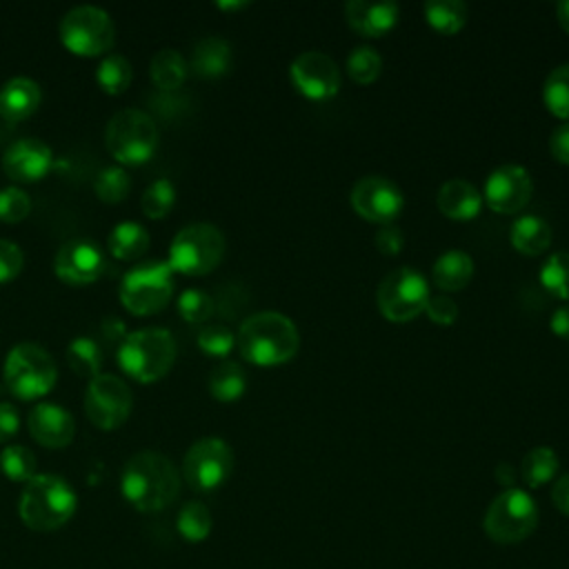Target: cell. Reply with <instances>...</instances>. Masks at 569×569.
<instances>
[{"instance_id": "1", "label": "cell", "mask_w": 569, "mask_h": 569, "mask_svg": "<svg viewBox=\"0 0 569 569\" xmlns=\"http://www.w3.org/2000/svg\"><path fill=\"white\" fill-rule=\"evenodd\" d=\"M120 491L138 511H160L178 498L180 476L167 456L138 451L122 467Z\"/></svg>"}, {"instance_id": "2", "label": "cell", "mask_w": 569, "mask_h": 569, "mask_svg": "<svg viewBox=\"0 0 569 569\" xmlns=\"http://www.w3.org/2000/svg\"><path fill=\"white\" fill-rule=\"evenodd\" d=\"M236 342L249 362L269 367L296 356L300 333L289 316L280 311H258L242 320Z\"/></svg>"}, {"instance_id": "3", "label": "cell", "mask_w": 569, "mask_h": 569, "mask_svg": "<svg viewBox=\"0 0 569 569\" xmlns=\"http://www.w3.org/2000/svg\"><path fill=\"white\" fill-rule=\"evenodd\" d=\"M76 511V493L69 482L56 473H36L22 489L18 513L36 531L62 527Z\"/></svg>"}, {"instance_id": "4", "label": "cell", "mask_w": 569, "mask_h": 569, "mask_svg": "<svg viewBox=\"0 0 569 569\" xmlns=\"http://www.w3.org/2000/svg\"><path fill=\"white\" fill-rule=\"evenodd\" d=\"M176 360V340L164 327H142L127 333L118 347L120 369L138 382L162 378Z\"/></svg>"}, {"instance_id": "5", "label": "cell", "mask_w": 569, "mask_h": 569, "mask_svg": "<svg viewBox=\"0 0 569 569\" xmlns=\"http://www.w3.org/2000/svg\"><path fill=\"white\" fill-rule=\"evenodd\" d=\"M7 389L20 400H33L51 391L58 371L51 353L36 342H20L9 349L2 367Z\"/></svg>"}, {"instance_id": "6", "label": "cell", "mask_w": 569, "mask_h": 569, "mask_svg": "<svg viewBox=\"0 0 569 569\" xmlns=\"http://www.w3.org/2000/svg\"><path fill=\"white\" fill-rule=\"evenodd\" d=\"M158 124L142 109H120L104 129V144L109 153L122 164L147 162L158 147Z\"/></svg>"}, {"instance_id": "7", "label": "cell", "mask_w": 569, "mask_h": 569, "mask_svg": "<svg viewBox=\"0 0 569 569\" xmlns=\"http://www.w3.org/2000/svg\"><path fill=\"white\" fill-rule=\"evenodd\" d=\"M482 527L498 545L522 542L538 527V505L525 489L507 487L487 507Z\"/></svg>"}, {"instance_id": "8", "label": "cell", "mask_w": 569, "mask_h": 569, "mask_svg": "<svg viewBox=\"0 0 569 569\" xmlns=\"http://www.w3.org/2000/svg\"><path fill=\"white\" fill-rule=\"evenodd\" d=\"M224 256V236L211 222L182 227L169 244V267L184 276L209 273Z\"/></svg>"}, {"instance_id": "9", "label": "cell", "mask_w": 569, "mask_h": 569, "mask_svg": "<svg viewBox=\"0 0 569 569\" xmlns=\"http://www.w3.org/2000/svg\"><path fill=\"white\" fill-rule=\"evenodd\" d=\"M173 293V269L167 260H149L131 267L120 280V302L136 316L160 311Z\"/></svg>"}, {"instance_id": "10", "label": "cell", "mask_w": 569, "mask_h": 569, "mask_svg": "<svg viewBox=\"0 0 569 569\" xmlns=\"http://www.w3.org/2000/svg\"><path fill=\"white\" fill-rule=\"evenodd\" d=\"M429 296L431 291L427 278L418 269L405 264L389 271L380 280L376 300L387 320L407 322L416 318L420 311H425Z\"/></svg>"}, {"instance_id": "11", "label": "cell", "mask_w": 569, "mask_h": 569, "mask_svg": "<svg viewBox=\"0 0 569 569\" xmlns=\"http://www.w3.org/2000/svg\"><path fill=\"white\" fill-rule=\"evenodd\" d=\"M113 20L96 4L71 7L60 20L62 44L78 56H98L113 44Z\"/></svg>"}, {"instance_id": "12", "label": "cell", "mask_w": 569, "mask_h": 569, "mask_svg": "<svg viewBox=\"0 0 569 569\" xmlns=\"http://www.w3.org/2000/svg\"><path fill=\"white\" fill-rule=\"evenodd\" d=\"M233 469L231 447L216 436L196 440L182 460V473L191 489L213 491L218 489Z\"/></svg>"}, {"instance_id": "13", "label": "cell", "mask_w": 569, "mask_h": 569, "mask_svg": "<svg viewBox=\"0 0 569 569\" xmlns=\"http://www.w3.org/2000/svg\"><path fill=\"white\" fill-rule=\"evenodd\" d=\"M133 396L129 385L113 373H98L89 378L84 391L87 418L104 431L118 429L131 413Z\"/></svg>"}, {"instance_id": "14", "label": "cell", "mask_w": 569, "mask_h": 569, "mask_svg": "<svg viewBox=\"0 0 569 569\" xmlns=\"http://www.w3.org/2000/svg\"><path fill=\"white\" fill-rule=\"evenodd\" d=\"M293 84L313 100H327L340 89V69L336 60L318 49L298 53L289 64Z\"/></svg>"}, {"instance_id": "15", "label": "cell", "mask_w": 569, "mask_h": 569, "mask_svg": "<svg viewBox=\"0 0 569 569\" xmlns=\"http://www.w3.org/2000/svg\"><path fill=\"white\" fill-rule=\"evenodd\" d=\"M531 191L533 182L529 171L522 164L507 162L487 176L482 200L498 213H516L529 202Z\"/></svg>"}, {"instance_id": "16", "label": "cell", "mask_w": 569, "mask_h": 569, "mask_svg": "<svg viewBox=\"0 0 569 569\" xmlns=\"http://www.w3.org/2000/svg\"><path fill=\"white\" fill-rule=\"evenodd\" d=\"M351 204L353 209L367 218V220H373V222H391L402 204H405V198H402V191L400 187L385 178V176H362L353 189H351Z\"/></svg>"}, {"instance_id": "17", "label": "cell", "mask_w": 569, "mask_h": 569, "mask_svg": "<svg viewBox=\"0 0 569 569\" xmlns=\"http://www.w3.org/2000/svg\"><path fill=\"white\" fill-rule=\"evenodd\" d=\"M104 267L102 249L87 238L67 240L53 258L56 276L69 284H89L102 276Z\"/></svg>"}, {"instance_id": "18", "label": "cell", "mask_w": 569, "mask_h": 569, "mask_svg": "<svg viewBox=\"0 0 569 569\" xmlns=\"http://www.w3.org/2000/svg\"><path fill=\"white\" fill-rule=\"evenodd\" d=\"M53 167V151L40 138H18L2 153V169L11 180L33 182Z\"/></svg>"}, {"instance_id": "19", "label": "cell", "mask_w": 569, "mask_h": 569, "mask_svg": "<svg viewBox=\"0 0 569 569\" xmlns=\"http://www.w3.org/2000/svg\"><path fill=\"white\" fill-rule=\"evenodd\" d=\"M27 425H29L31 438L36 442H40L42 447H49V449L67 447L73 440V433H76L73 416L56 402L36 405L29 411Z\"/></svg>"}, {"instance_id": "20", "label": "cell", "mask_w": 569, "mask_h": 569, "mask_svg": "<svg viewBox=\"0 0 569 569\" xmlns=\"http://www.w3.org/2000/svg\"><path fill=\"white\" fill-rule=\"evenodd\" d=\"M398 13H400V7L393 0H380V2L349 0L345 4L347 22L365 36H380L389 31L396 24Z\"/></svg>"}, {"instance_id": "21", "label": "cell", "mask_w": 569, "mask_h": 569, "mask_svg": "<svg viewBox=\"0 0 569 569\" xmlns=\"http://www.w3.org/2000/svg\"><path fill=\"white\" fill-rule=\"evenodd\" d=\"M438 209L453 220H469L476 218L482 209V193L476 184L465 178L445 180L436 196Z\"/></svg>"}, {"instance_id": "22", "label": "cell", "mask_w": 569, "mask_h": 569, "mask_svg": "<svg viewBox=\"0 0 569 569\" xmlns=\"http://www.w3.org/2000/svg\"><path fill=\"white\" fill-rule=\"evenodd\" d=\"M40 104V84L27 76L7 80L0 89V116L7 122H20L29 118Z\"/></svg>"}, {"instance_id": "23", "label": "cell", "mask_w": 569, "mask_h": 569, "mask_svg": "<svg viewBox=\"0 0 569 569\" xmlns=\"http://www.w3.org/2000/svg\"><path fill=\"white\" fill-rule=\"evenodd\" d=\"M189 67L200 78L224 76L231 67V44L222 36H204L193 44Z\"/></svg>"}, {"instance_id": "24", "label": "cell", "mask_w": 569, "mask_h": 569, "mask_svg": "<svg viewBox=\"0 0 569 569\" xmlns=\"http://www.w3.org/2000/svg\"><path fill=\"white\" fill-rule=\"evenodd\" d=\"M431 276L436 287L445 291L462 289L473 276V258L462 249H447L436 258Z\"/></svg>"}, {"instance_id": "25", "label": "cell", "mask_w": 569, "mask_h": 569, "mask_svg": "<svg viewBox=\"0 0 569 569\" xmlns=\"http://www.w3.org/2000/svg\"><path fill=\"white\" fill-rule=\"evenodd\" d=\"M511 244L529 256L542 253L549 249L551 244V227L545 218L536 216V213H525L518 216L511 224Z\"/></svg>"}, {"instance_id": "26", "label": "cell", "mask_w": 569, "mask_h": 569, "mask_svg": "<svg viewBox=\"0 0 569 569\" xmlns=\"http://www.w3.org/2000/svg\"><path fill=\"white\" fill-rule=\"evenodd\" d=\"M149 231L140 222L122 220L111 229L107 238V249L113 258L136 260L149 249Z\"/></svg>"}, {"instance_id": "27", "label": "cell", "mask_w": 569, "mask_h": 569, "mask_svg": "<svg viewBox=\"0 0 569 569\" xmlns=\"http://www.w3.org/2000/svg\"><path fill=\"white\" fill-rule=\"evenodd\" d=\"M187 71H189V64L182 58V53L178 49H169V47L156 51L151 58V64H149L151 80L162 91L178 89L184 82Z\"/></svg>"}, {"instance_id": "28", "label": "cell", "mask_w": 569, "mask_h": 569, "mask_svg": "<svg viewBox=\"0 0 569 569\" xmlns=\"http://www.w3.org/2000/svg\"><path fill=\"white\" fill-rule=\"evenodd\" d=\"M207 385H209V391H211L213 398H218L222 402H229V400H236L244 393L247 373L238 362L222 360L220 365H216L211 369Z\"/></svg>"}, {"instance_id": "29", "label": "cell", "mask_w": 569, "mask_h": 569, "mask_svg": "<svg viewBox=\"0 0 569 569\" xmlns=\"http://www.w3.org/2000/svg\"><path fill=\"white\" fill-rule=\"evenodd\" d=\"M425 16L433 29L442 33H456L467 22V4L460 0H427Z\"/></svg>"}, {"instance_id": "30", "label": "cell", "mask_w": 569, "mask_h": 569, "mask_svg": "<svg viewBox=\"0 0 569 569\" xmlns=\"http://www.w3.org/2000/svg\"><path fill=\"white\" fill-rule=\"evenodd\" d=\"M558 465L560 462H558L556 451L551 447L540 445V447H533L525 453L520 471H522V478L529 487H540V485L549 482L556 476Z\"/></svg>"}, {"instance_id": "31", "label": "cell", "mask_w": 569, "mask_h": 569, "mask_svg": "<svg viewBox=\"0 0 569 569\" xmlns=\"http://www.w3.org/2000/svg\"><path fill=\"white\" fill-rule=\"evenodd\" d=\"M67 360L69 367L78 373V376H98L100 373V365H102V349L100 345L89 338V336H76L69 345H67Z\"/></svg>"}, {"instance_id": "32", "label": "cell", "mask_w": 569, "mask_h": 569, "mask_svg": "<svg viewBox=\"0 0 569 569\" xmlns=\"http://www.w3.org/2000/svg\"><path fill=\"white\" fill-rule=\"evenodd\" d=\"M542 100L558 118H569V62L553 67L542 82Z\"/></svg>"}, {"instance_id": "33", "label": "cell", "mask_w": 569, "mask_h": 569, "mask_svg": "<svg viewBox=\"0 0 569 569\" xmlns=\"http://www.w3.org/2000/svg\"><path fill=\"white\" fill-rule=\"evenodd\" d=\"M131 76V62L120 53H107L96 69V80L107 93H122L129 87Z\"/></svg>"}, {"instance_id": "34", "label": "cell", "mask_w": 569, "mask_h": 569, "mask_svg": "<svg viewBox=\"0 0 569 569\" xmlns=\"http://www.w3.org/2000/svg\"><path fill=\"white\" fill-rule=\"evenodd\" d=\"M0 469L13 482H29L36 476V456L24 445H7L0 451Z\"/></svg>"}, {"instance_id": "35", "label": "cell", "mask_w": 569, "mask_h": 569, "mask_svg": "<svg viewBox=\"0 0 569 569\" xmlns=\"http://www.w3.org/2000/svg\"><path fill=\"white\" fill-rule=\"evenodd\" d=\"M176 525H178V531H180V536L184 540L200 542L211 531V513H209V509L202 502L193 500V502H187L180 509Z\"/></svg>"}, {"instance_id": "36", "label": "cell", "mask_w": 569, "mask_h": 569, "mask_svg": "<svg viewBox=\"0 0 569 569\" xmlns=\"http://www.w3.org/2000/svg\"><path fill=\"white\" fill-rule=\"evenodd\" d=\"M545 289L553 296L569 300V251H556L547 256L538 273Z\"/></svg>"}, {"instance_id": "37", "label": "cell", "mask_w": 569, "mask_h": 569, "mask_svg": "<svg viewBox=\"0 0 569 569\" xmlns=\"http://www.w3.org/2000/svg\"><path fill=\"white\" fill-rule=\"evenodd\" d=\"M382 71V58L376 47L371 44H358L349 51L347 56V73L356 82H371L380 76Z\"/></svg>"}, {"instance_id": "38", "label": "cell", "mask_w": 569, "mask_h": 569, "mask_svg": "<svg viewBox=\"0 0 569 569\" xmlns=\"http://www.w3.org/2000/svg\"><path fill=\"white\" fill-rule=\"evenodd\" d=\"M176 202V187L169 178H156L142 193L140 207L149 218H162Z\"/></svg>"}, {"instance_id": "39", "label": "cell", "mask_w": 569, "mask_h": 569, "mask_svg": "<svg viewBox=\"0 0 569 569\" xmlns=\"http://www.w3.org/2000/svg\"><path fill=\"white\" fill-rule=\"evenodd\" d=\"M131 187V178L122 167H104L93 182L96 196L104 202H120Z\"/></svg>"}, {"instance_id": "40", "label": "cell", "mask_w": 569, "mask_h": 569, "mask_svg": "<svg viewBox=\"0 0 569 569\" xmlns=\"http://www.w3.org/2000/svg\"><path fill=\"white\" fill-rule=\"evenodd\" d=\"M178 311L187 322H204L213 313V298L202 289H184L178 296Z\"/></svg>"}, {"instance_id": "41", "label": "cell", "mask_w": 569, "mask_h": 569, "mask_svg": "<svg viewBox=\"0 0 569 569\" xmlns=\"http://www.w3.org/2000/svg\"><path fill=\"white\" fill-rule=\"evenodd\" d=\"M236 345V336L224 325H207L198 331V347L211 356H227Z\"/></svg>"}, {"instance_id": "42", "label": "cell", "mask_w": 569, "mask_h": 569, "mask_svg": "<svg viewBox=\"0 0 569 569\" xmlns=\"http://www.w3.org/2000/svg\"><path fill=\"white\" fill-rule=\"evenodd\" d=\"M31 211V198L20 187L0 189V220L18 222Z\"/></svg>"}, {"instance_id": "43", "label": "cell", "mask_w": 569, "mask_h": 569, "mask_svg": "<svg viewBox=\"0 0 569 569\" xmlns=\"http://www.w3.org/2000/svg\"><path fill=\"white\" fill-rule=\"evenodd\" d=\"M22 264H24L22 249L11 240L0 238V282L13 280L20 273Z\"/></svg>"}, {"instance_id": "44", "label": "cell", "mask_w": 569, "mask_h": 569, "mask_svg": "<svg viewBox=\"0 0 569 569\" xmlns=\"http://www.w3.org/2000/svg\"><path fill=\"white\" fill-rule=\"evenodd\" d=\"M425 313L429 316V320L438 322V325H451L458 318V305L449 298V296H429L427 305H425Z\"/></svg>"}, {"instance_id": "45", "label": "cell", "mask_w": 569, "mask_h": 569, "mask_svg": "<svg viewBox=\"0 0 569 569\" xmlns=\"http://www.w3.org/2000/svg\"><path fill=\"white\" fill-rule=\"evenodd\" d=\"M376 247L382 251V253H398L405 244V236H402V229L387 222L382 224L378 231H376Z\"/></svg>"}, {"instance_id": "46", "label": "cell", "mask_w": 569, "mask_h": 569, "mask_svg": "<svg viewBox=\"0 0 569 569\" xmlns=\"http://www.w3.org/2000/svg\"><path fill=\"white\" fill-rule=\"evenodd\" d=\"M549 149L558 162L569 164V122H562L551 131Z\"/></svg>"}, {"instance_id": "47", "label": "cell", "mask_w": 569, "mask_h": 569, "mask_svg": "<svg viewBox=\"0 0 569 569\" xmlns=\"http://www.w3.org/2000/svg\"><path fill=\"white\" fill-rule=\"evenodd\" d=\"M20 413L11 402H0V442H7L18 433Z\"/></svg>"}, {"instance_id": "48", "label": "cell", "mask_w": 569, "mask_h": 569, "mask_svg": "<svg viewBox=\"0 0 569 569\" xmlns=\"http://www.w3.org/2000/svg\"><path fill=\"white\" fill-rule=\"evenodd\" d=\"M551 500L558 507V511H562L565 516H569V471L562 473L551 489Z\"/></svg>"}, {"instance_id": "49", "label": "cell", "mask_w": 569, "mask_h": 569, "mask_svg": "<svg viewBox=\"0 0 569 569\" xmlns=\"http://www.w3.org/2000/svg\"><path fill=\"white\" fill-rule=\"evenodd\" d=\"M551 331L560 338H569V305H562L558 307L553 313H551Z\"/></svg>"}, {"instance_id": "50", "label": "cell", "mask_w": 569, "mask_h": 569, "mask_svg": "<svg viewBox=\"0 0 569 569\" xmlns=\"http://www.w3.org/2000/svg\"><path fill=\"white\" fill-rule=\"evenodd\" d=\"M102 331L107 333V338H124V325L118 318H104Z\"/></svg>"}, {"instance_id": "51", "label": "cell", "mask_w": 569, "mask_h": 569, "mask_svg": "<svg viewBox=\"0 0 569 569\" xmlns=\"http://www.w3.org/2000/svg\"><path fill=\"white\" fill-rule=\"evenodd\" d=\"M496 478H498V482H502V485H511V482H513V469H511V465L500 462V465L496 467Z\"/></svg>"}, {"instance_id": "52", "label": "cell", "mask_w": 569, "mask_h": 569, "mask_svg": "<svg viewBox=\"0 0 569 569\" xmlns=\"http://www.w3.org/2000/svg\"><path fill=\"white\" fill-rule=\"evenodd\" d=\"M556 13H558V22L562 24V29L569 33V0H562L556 4Z\"/></svg>"}, {"instance_id": "53", "label": "cell", "mask_w": 569, "mask_h": 569, "mask_svg": "<svg viewBox=\"0 0 569 569\" xmlns=\"http://www.w3.org/2000/svg\"><path fill=\"white\" fill-rule=\"evenodd\" d=\"M244 4H247L244 0H236V2H224V0H220V2H218L220 9H240V7H244Z\"/></svg>"}]
</instances>
